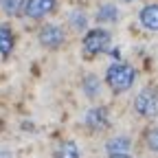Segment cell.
<instances>
[{
    "mask_svg": "<svg viewBox=\"0 0 158 158\" xmlns=\"http://www.w3.org/2000/svg\"><path fill=\"white\" fill-rule=\"evenodd\" d=\"M134 110L141 116H147V118L156 116L158 114V92L154 88H145L134 99Z\"/></svg>",
    "mask_w": 158,
    "mask_h": 158,
    "instance_id": "2",
    "label": "cell"
},
{
    "mask_svg": "<svg viewBox=\"0 0 158 158\" xmlns=\"http://www.w3.org/2000/svg\"><path fill=\"white\" fill-rule=\"evenodd\" d=\"M125 2H132V0H125Z\"/></svg>",
    "mask_w": 158,
    "mask_h": 158,
    "instance_id": "16",
    "label": "cell"
},
{
    "mask_svg": "<svg viewBox=\"0 0 158 158\" xmlns=\"http://www.w3.org/2000/svg\"><path fill=\"white\" fill-rule=\"evenodd\" d=\"M84 90H86L88 97H97V92H99V79L94 75H90V77L84 79Z\"/></svg>",
    "mask_w": 158,
    "mask_h": 158,
    "instance_id": "13",
    "label": "cell"
},
{
    "mask_svg": "<svg viewBox=\"0 0 158 158\" xmlns=\"http://www.w3.org/2000/svg\"><path fill=\"white\" fill-rule=\"evenodd\" d=\"M40 42H42V46H46V48H57V46L64 44V31L59 27L48 24V27H44L40 31Z\"/></svg>",
    "mask_w": 158,
    "mask_h": 158,
    "instance_id": "4",
    "label": "cell"
},
{
    "mask_svg": "<svg viewBox=\"0 0 158 158\" xmlns=\"http://www.w3.org/2000/svg\"><path fill=\"white\" fill-rule=\"evenodd\" d=\"M110 33L108 31H103V29H92V31H88L86 35H84V51L88 53V55H94V53H103V51H108V46H110Z\"/></svg>",
    "mask_w": 158,
    "mask_h": 158,
    "instance_id": "3",
    "label": "cell"
},
{
    "mask_svg": "<svg viewBox=\"0 0 158 158\" xmlns=\"http://www.w3.org/2000/svg\"><path fill=\"white\" fill-rule=\"evenodd\" d=\"M108 152L110 154H127L130 152V141L123 138V136H116L108 143Z\"/></svg>",
    "mask_w": 158,
    "mask_h": 158,
    "instance_id": "9",
    "label": "cell"
},
{
    "mask_svg": "<svg viewBox=\"0 0 158 158\" xmlns=\"http://www.w3.org/2000/svg\"><path fill=\"white\" fill-rule=\"evenodd\" d=\"M116 18H118V11H116L114 5H103L99 9V13H97L99 22H116Z\"/></svg>",
    "mask_w": 158,
    "mask_h": 158,
    "instance_id": "11",
    "label": "cell"
},
{
    "mask_svg": "<svg viewBox=\"0 0 158 158\" xmlns=\"http://www.w3.org/2000/svg\"><path fill=\"white\" fill-rule=\"evenodd\" d=\"M134 77H136V73H134V68H132L130 64H125V62H116V64H112V66L108 68V73H106V81H108L110 90L118 94V92H125V90L132 88Z\"/></svg>",
    "mask_w": 158,
    "mask_h": 158,
    "instance_id": "1",
    "label": "cell"
},
{
    "mask_svg": "<svg viewBox=\"0 0 158 158\" xmlns=\"http://www.w3.org/2000/svg\"><path fill=\"white\" fill-rule=\"evenodd\" d=\"M108 158H132L130 154H110Z\"/></svg>",
    "mask_w": 158,
    "mask_h": 158,
    "instance_id": "15",
    "label": "cell"
},
{
    "mask_svg": "<svg viewBox=\"0 0 158 158\" xmlns=\"http://www.w3.org/2000/svg\"><path fill=\"white\" fill-rule=\"evenodd\" d=\"M55 158H79V149H77V145L73 141H66V143L59 145Z\"/></svg>",
    "mask_w": 158,
    "mask_h": 158,
    "instance_id": "12",
    "label": "cell"
},
{
    "mask_svg": "<svg viewBox=\"0 0 158 158\" xmlns=\"http://www.w3.org/2000/svg\"><path fill=\"white\" fill-rule=\"evenodd\" d=\"M0 2H2L5 13H9V15H20L27 7V0H0Z\"/></svg>",
    "mask_w": 158,
    "mask_h": 158,
    "instance_id": "10",
    "label": "cell"
},
{
    "mask_svg": "<svg viewBox=\"0 0 158 158\" xmlns=\"http://www.w3.org/2000/svg\"><path fill=\"white\" fill-rule=\"evenodd\" d=\"M55 9V0H27V15L29 18H42Z\"/></svg>",
    "mask_w": 158,
    "mask_h": 158,
    "instance_id": "5",
    "label": "cell"
},
{
    "mask_svg": "<svg viewBox=\"0 0 158 158\" xmlns=\"http://www.w3.org/2000/svg\"><path fill=\"white\" fill-rule=\"evenodd\" d=\"M145 141H147V147L152 152H158V127H149L145 132Z\"/></svg>",
    "mask_w": 158,
    "mask_h": 158,
    "instance_id": "14",
    "label": "cell"
},
{
    "mask_svg": "<svg viewBox=\"0 0 158 158\" xmlns=\"http://www.w3.org/2000/svg\"><path fill=\"white\" fill-rule=\"evenodd\" d=\"M141 24L149 31H158V5H147L141 11Z\"/></svg>",
    "mask_w": 158,
    "mask_h": 158,
    "instance_id": "6",
    "label": "cell"
},
{
    "mask_svg": "<svg viewBox=\"0 0 158 158\" xmlns=\"http://www.w3.org/2000/svg\"><path fill=\"white\" fill-rule=\"evenodd\" d=\"M86 125H90V127H103V125H108V112H106V108L90 110L86 114Z\"/></svg>",
    "mask_w": 158,
    "mask_h": 158,
    "instance_id": "8",
    "label": "cell"
},
{
    "mask_svg": "<svg viewBox=\"0 0 158 158\" xmlns=\"http://www.w3.org/2000/svg\"><path fill=\"white\" fill-rule=\"evenodd\" d=\"M0 130H2V123H0Z\"/></svg>",
    "mask_w": 158,
    "mask_h": 158,
    "instance_id": "17",
    "label": "cell"
},
{
    "mask_svg": "<svg viewBox=\"0 0 158 158\" xmlns=\"http://www.w3.org/2000/svg\"><path fill=\"white\" fill-rule=\"evenodd\" d=\"M13 42H15V40H13V33H11L9 24H0V55H2V57H7L11 53Z\"/></svg>",
    "mask_w": 158,
    "mask_h": 158,
    "instance_id": "7",
    "label": "cell"
}]
</instances>
